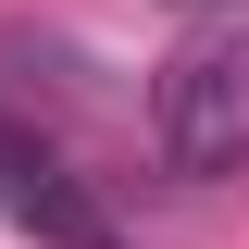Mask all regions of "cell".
<instances>
[{
    "instance_id": "7a4b0ae2",
    "label": "cell",
    "mask_w": 249,
    "mask_h": 249,
    "mask_svg": "<svg viewBox=\"0 0 249 249\" xmlns=\"http://www.w3.org/2000/svg\"><path fill=\"white\" fill-rule=\"evenodd\" d=\"M0 212L25 224V237H50V249H112V237H100V199L62 175L50 137H37V124H13V112H0Z\"/></svg>"
},
{
    "instance_id": "6da1fadb",
    "label": "cell",
    "mask_w": 249,
    "mask_h": 249,
    "mask_svg": "<svg viewBox=\"0 0 249 249\" xmlns=\"http://www.w3.org/2000/svg\"><path fill=\"white\" fill-rule=\"evenodd\" d=\"M150 150H162V175H187V187L249 175V25L187 37L150 75Z\"/></svg>"
}]
</instances>
